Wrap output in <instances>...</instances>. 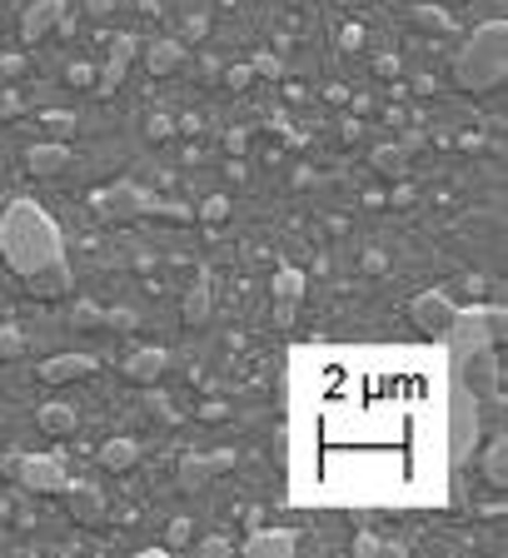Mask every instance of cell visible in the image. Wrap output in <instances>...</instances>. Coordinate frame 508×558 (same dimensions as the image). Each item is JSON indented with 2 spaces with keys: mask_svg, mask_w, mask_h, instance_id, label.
I'll return each instance as SVG.
<instances>
[{
  "mask_svg": "<svg viewBox=\"0 0 508 558\" xmlns=\"http://www.w3.org/2000/svg\"><path fill=\"white\" fill-rule=\"evenodd\" d=\"M344 394H299L295 399V474L330 454L334 444H349L355 459H344L330 499L339 504H409L438 494V484L454 474L449 444L434 429H444V399H434V384L409 399V380L429 364L419 349H330ZM449 389V384H444Z\"/></svg>",
  "mask_w": 508,
  "mask_h": 558,
  "instance_id": "obj_1",
  "label": "cell"
},
{
  "mask_svg": "<svg viewBox=\"0 0 508 558\" xmlns=\"http://www.w3.org/2000/svg\"><path fill=\"white\" fill-rule=\"evenodd\" d=\"M0 260L11 264L21 280L46 270V264H55V260H65L60 225L36 200H11L0 210Z\"/></svg>",
  "mask_w": 508,
  "mask_h": 558,
  "instance_id": "obj_2",
  "label": "cell"
},
{
  "mask_svg": "<svg viewBox=\"0 0 508 558\" xmlns=\"http://www.w3.org/2000/svg\"><path fill=\"white\" fill-rule=\"evenodd\" d=\"M508 75V25L504 21H484L463 40V50L454 55V80L459 90H473V96H484V90H498Z\"/></svg>",
  "mask_w": 508,
  "mask_h": 558,
  "instance_id": "obj_3",
  "label": "cell"
},
{
  "mask_svg": "<svg viewBox=\"0 0 508 558\" xmlns=\"http://www.w3.org/2000/svg\"><path fill=\"white\" fill-rule=\"evenodd\" d=\"M479 429H484V409H479V389L463 380V369L449 374V389H444V444H449V463L459 474L463 463L479 449Z\"/></svg>",
  "mask_w": 508,
  "mask_h": 558,
  "instance_id": "obj_4",
  "label": "cell"
},
{
  "mask_svg": "<svg viewBox=\"0 0 508 558\" xmlns=\"http://www.w3.org/2000/svg\"><path fill=\"white\" fill-rule=\"evenodd\" d=\"M494 349V334H488V314L484 309H454V324L444 330V359L454 369H469Z\"/></svg>",
  "mask_w": 508,
  "mask_h": 558,
  "instance_id": "obj_5",
  "label": "cell"
},
{
  "mask_svg": "<svg viewBox=\"0 0 508 558\" xmlns=\"http://www.w3.org/2000/svg\"><path fill=\"white\" fill-rule=\"evenodd\" d=\"M5 474L21 479L30 494H65L71 474H65V463L55 454H25V459H5Z\"/></svg>",
  "mask_w": 508,
  "mask_h": 558,
  "instance_id": "obj_6",
  "label": "cell"
},
{
  "mask_svg": "<svg viewBox=\"0 0 508 558\" xmlns=\"http://www.w3.org/2000/svg\"><path fill=\"white\" fill-rule=\"evenodd\" d=\"M409 320H414L424 334L444 339V330L454 324V305H449V295H438V289H424V295H414V299H409Z\"/></svg>",
  "mask_w": 508,
  "mask_h": 558,
  "instance_id": "obj_7",
  "label": "cell"
},
{
  "mask_svg": "<svg viewBox=\"0 0 508 558\" xmlns=\"http://www.w3.org/2000/svg\"><path fill=\"white\" fill-rule=\"evenodd\" d=\"M299 548V529H255V534L239 544L245 558H295Z\"/></svg>",
  "mask_w": 508,
  "mask_h": 558,
  "instance_id": "obj_8",
  "label": "cell"
},
{
  "mask_svg": "<svg viewBox=\"0 0 508 558\" xmlns=\"http://www.w3.org/2000/svg\"><path fill=\"white\" fill-rule=\"evenodd\" d=\"M100 359L95 355H55V359H40V384H75V380H90Z\"/></svg>",
  "mask_w": 508,
  "mask_h": 558,
  "instance_id": "obj_9",
  "label": "cell"
},
{
  "mask_svg": "<svg viewBox=\"0 0 508 558\" xmlns=\"http://www.w3.org/2000/svg\"><path fill=\"white\" fill-rule=\"evenodd\" d=\"M230 469H235V454H230V449L210 454V459H200V454H185V459H179V484H185V488H205L214 474H230Z\"/></svg>",
  "mask_w": 508,
  "mask_h": 558,
  "instance_id": "obj_10",
  "label": "cell"
},
{
  "mask_svg": "<svg viewBox=\"0 0 508 558\" xmlns=\"http://www.w3.org/2000/svg\"><path fill=\"white\" fill-rule=\"evenodd\" d=\"M55 25H65V0H30L21 15V36L25 40H46Z\"/></svg>",
  "mask_w": 508,
  "mask_h": 558,
  "instance_id": "obj_11",
  "label": "cell"
},
{
  "mask_svg": "<svg viewBox=\"0 0 508 558\" xmlns=\"http://www.w3.org/2000/svg\"><path fill=\"white\" fill-rule=\"evenodd\" d=\"M65 165H71V145L65 140H46V145H30V150H25V170L36 179H55Z\"/></svg>",
  "mask_w": 508,
  "mask_h": 558,
  "instance_id": "obj_12",
  "label": "cell"
},
{
  "mask_svg": "<svg viewBox=\"0 0 508 558\" xmlns=\"http://www.w3.org/2000/svg\"><path fill=\"white\" fill-rule=\"evenodd\" d=\"M100 210H106L110 220H131V214L154 210V200L145 190H135V185H115V190L100 195Z\"/></svg>",
  "mask_w": 508,
  "mask_h": 558,
  "instance_id": "obj_13",
  "label": "cell"
},
{
  "mask_svg": "<svg viewBox=\"0 0 508 558\" xmlns=\"http://www.w3.org/2000/svg\"><path fill=\"white\" fill-rule=\"evenodd\" d=\"M25 289H30L36 299H60V295H71V264L55 260V264H46V270L25 274Z\"/></svg>",
  "mask_w": 508,
  "mask_h": 558,
  "instance_id": "obj_14",
  "label": "cell"
},
{
  "mask_svg": "<svg viewBox=\"0 0 508 558\" xmlns=\"http://www.w3.org/2000/svg\"><path fill=\"white\" fill-rule=\"evenodd\" d=\"M179 65H185V40H175V36H165V40H150L145 46V71L160 80V75H175Z\"/></svg>",
  "mask_w": 508,
  "mask_h": 558,
  "instance_id": "obj_15",
  "label": "cell"
},
{
  "mask_svg": "<svg viewBox=\"0 0 508 558\" xmlns=\"http://www.w3.org/2000/svg\"><path fill=\"white\" fill-rule=\"evenodd\" d=\"M299 299H305V274H299V270H280V274H274V320L289 324V314H295Z\"/></svg>",
  "mask_w": 508,
  "mask_h": 558,
  "instance_id": "obj_16",
  "label": "cell"
},
{
  "mask_svg": "<svg viewBox=\"0 0 508 558\" xmlns=\"http://www.w3.org/2000/svg\"><path fill=\"white\" fill-rule=\"evenodd\" d=\"M165 369H170L165 349H135V355L125 359V380H131V384H154Z\"/></svg>",
  "mask_w": 508,
  "mask_h": 558,
  "instance_id": "obj_17",
  "label": "cell"
},
{
  "mask_svg": "<svg viewBox=\"0 0 508 558\" xmlns=\"http://www.w3.org/2000/svg\"><path fill=\"white\" fill-rule=\"evenodd\" d=\"M135 55H140V36H115V46H110V65H106V85H100V90H120V80H125V71H131Z\"/></svg>",
  "mask_w": 508,
  "mask_h": 558,
  "instance_id": "obj_18",
  "label": "cell"
},
{
  "mask_svg": "<svg viewBox=\"0 0 508 558\" xmlns=\"http://www.w3.org/2000/svg\"><path fill=\"white\" fill-rule=\"evenodd\" d=\"M479 469H484V479L494 488H508V439L504 434H494L488 439V449H484V459H479Z\"/></svg>",
  "mask_w": 508,
  "mask_h": 558,
  "instance_id": "obj_19",
  "label": "cell"
},
{
  "mask_svg": "<svg viewBox=\"0 0 508 558\" xmlns=\"http://www.w3.org/2000/svg\"><path fill=\"white\" fill-rule=\"evenodd\" d=\"M100 463H106L110 474H125V469L140 463V444L135 439H106L100 444Z\"/></svg>",
  "mask_w": 508,
  "mask_h": 558,
  "instance_id": "obj_20",
  "label": "cell"
},
{
  "mask_svg": "<svg viewBox=\"0 0 508 558\" xmlns=\"http://www.w3.org/2000/svg\"><path fill=\"white\" fill-rule=\"evenodd\" d=\"M36 424L46 429L50 439H65V434H75V409H71V405H60V399H50V405H40Z\"/></svg>",
  "mask_w": 508,
  "mask_h": 558,
  "instance_id": "obj_21",
  "label": "cell"
},
{
  "mask_svg": "<svg viewBox=\"0 0 508 558\" xmlns=\"http://www.w3.org/2000/svg\"><path fill=\"white\" fill-rule=\"evenodd\" d=\"M65 499H71V509H75V519H85V523H95L100 519V494H95L90 484H65Z\"/></svg>",
  "mask_w": 508,
  "mask_h": 558,
  "instance_id": "obj_22",
  "label": "cell"
},
{
  "mask_svg": "<svg viewBox=\"0 0 508 558\" xmlns=\"http://www.w3.org/2000/svg\"><path fill=\"white\" fill-rule=\"evenodd\" d=\"M210 320V274H200L185 295V324H205Z\"/></svg>",
  "mask_w": 508,
  "mask_h": 558,
  "instance_id": "obj_23",
  "label": "cell"
},
{
  "mask_svg": "<svg viewBox=\"0 0 508 558\" xmlns=\"http://www.w3.org/2000/svg\"><path fill=\"white\" fill-rule=\"evenodd\" d=\"M200 220H205V225H225V220H230V200H225V195H210V200L200 204Z\"/></svg>",
  "mask_w": 508,
  "mask_h": 558,
  "instance_id": "obj_24",
  "label": "cell"
},
{
  "mask_svg": "<svg viewBox=\"0 0 508 558\" xmlns=\"http://www.w3.org/2000/svg\"><path fill=\"white\" fill-rule=\"evenodd\" d=\"M21 355H25V334L5 324V330H0V359H21Z\"/></svg>",
  "mask_w": 508,
  "mask_h": 558,
  "instance_id": "obj_25",
  "label": "cell"
},
{
  "mask_svg": "<svg viewBox=\"0 0 508 558\" xmlns=\"http://www.w3.org/2000/svg\"><path fill=\"white\" fill-rule=\"evenodd\" d=\"M46 131L55 135V140H71V135H75V115H65V110H50V115H46Z\"/></svg>",
  "mask_w": 508,
  "mask_h": 558,
  "instance_id": "obj_26",
  "label": "cell"
},
{
  "mask_svg": "<svg viewBox=\"0 0 508 558\" xmlns=\"http://www.w3.org/2000/svg\"><path fill=\"white\" fill-rule=\"evenodd\" d=\"M100 324H106V314H100L90 299H80V305H75V330H100Z\"/></svg>",
  "mask_w": 508,
  "mask_h": 558,
  "instance_id": "obj_27",
  "label": "cell"
},
{
  "mask_svg": "<svg viewBox=\"0 0 508 558\" xmlns=\"http://www.w3.org/2000/svg\"><path fill=\"white\" fill-rule=\"evenodd\" d=\"M175 135V120L170 115H150L145 120V140H170Z\"/></svg>",
  "mask_w": 508,
  "mask_h": 558,
  "instance_id": "obj_28",
  "label": "cell"
},
{
  "mask_svg": "<svg viewBox=\"0 0 508 558\" xmlns=\"http://www.w3.org/2000/svg\"><path fill=\"white\" fill-rule=\"evenodd\" d=\"M374 170H379V175H404V154L399 150H379L374 154Z\"/></svg>",
  "mask_w": 508,
  "mask_h": 558,
  "instance_id": "obj_29",
  "label": "cell"
},
{
  "mask_svg": "<svg viewBox=\"0 0 508 558\" xmlns=\"http://www.w3.org/2000/svg\"><path fill=\"white\" fill-rule=\"evenodd\" d=\"M225 554H235L230 538H205V544H195V558H225Z\"/></svg>",
  "mask_w": 508,
  "mask_h": 558,
  "instance_id": "obj_30",
  "label": "cell"
},
{
  "mask_svg": "<svg viewBox=\"0 0 508 558\" xmlns=\"http://www.w3.org/2000/svg\"><path fill=\"white\" fill-rule=\"evenodd\" d=\"M484 314H488V334H494V349L498 345H504V339H508V314H504V309H484Z\"/></svg>",
  "mask_w": 508,
  "mask_h": 558,
  "instance_id": "obj_31",
  "label": "cell"
},
{
  "mask_svg": "<svg viewBox=\"0 0 508 558\" xmlns=\"http://www.w3.org/2000/svg\"><path fill=\"white\" fill-rule=\"evenodd\" d=\"M249 80H255V65H235V71L225 75V85H230V90H245Z\"/></svg>",
  "mask_w": 508,
  "mask_h": 558,
  "instance_id": "obj_32",
  "label": "cell"
},
{
  "mask_svg": "<svg viewBox=\"0 0 508 558\" xmlns=\"http://www.w3.org/2000/svg\"><path fill=\"white\" fill-rule=\"evenodd\" d=\"M145 409H150L154 419H165V424H170V419H175V409L165 405V394H154V399H150V405H145Z\"/></svg>",
  "mask_w": 508,
  "mask_h": 558,
  "instance_id": "obj_33",
  "label": "cell"
},
{
  "mask_svg": "<svg viewBox=\"0 0 508 558\" xmlns=\"http://www.w3.org/2000/svg\"><path fill=\"white\" fill-rule=\"evenodd\" d=\"M106 320L115 324V330H135V314H131V309H110Z\"/></svg>",
  "mask_w": 508,
  "mask_h": 558,
  "instance_id": "obj_34",
  "label": "cell"
},
{
  "mask_svg": "<svg viewBox=\"0 0 508 558\" xmlns=\"http://www.w3.org/2000/svg\"><path fill=\"white\" fill-rule=\"evenodd\" d=\"M85 11H90L95 21H106V15L115 11V0H85Z\"/></svg>",
  "mask_w": 508,
  "mask_h": 558,
  "instance_id": "obj_35",
  "label": "cell"
},
{
  "mask_svg": "<svg viewBox=\"0 0 508 558\" xmlns=\"http://www.w3.org/2000/svg\"><path fill=\"white\" fill-rule=\"evenodd\" d=\"M355 554H379V538L374 534H359L355 538Z\"/></svg>",
  "mask_w": 508,
  "mask_h": 558,
  "instance_id": "obj_36",
  "label": "cell"
},
{
  "mask_svg": "<svg viewBox=\"0 0 508 558\" xmlns=\"http://www.w3.org/2000/svg\"><path fill=\"white\" fill-rule=\"evenodd\" d=\"M185 538H189V523L175 519V523H170V544H185Z\"/></svg>",
  "mask_w": 508,
  "mask_h": 558,
  "instance_id": "obj_37",
  "label": "cell"
},
{
  "mask_svg": "<svg viewBox=\"0 0 508 558\" xmlns=\"http://www.w3.org/2000/svg\"><path fill=\"white\" fill-rule=\"evenodd\" d=\"M71 85H90V65H71Z\"/></svg>",
  "mask_w": 508,
  "mask_h": 558,
  "instance_id": "obj_38",
  "label": "cell"
}]
</instances>
